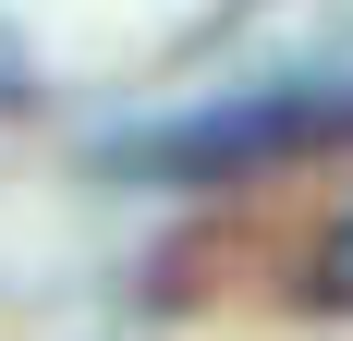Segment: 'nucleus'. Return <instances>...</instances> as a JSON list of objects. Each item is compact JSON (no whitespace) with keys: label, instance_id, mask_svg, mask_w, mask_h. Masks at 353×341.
I'll use <instances>...</instances> for the list:
<instances>
[{"label":"nucleus","instance_id":"f03ea898","mask_svg":"<svg viewBox=\"0 0 353 341\" xmlns=\"http://www.w3.org/2000/svg\"><path fill=\"white\" fill-rule=\"evenodd\" d=\"M317 305H341V317H353V207H341V232L317 244Z\"/></svg>","mask_w":353,"mask_h":341},{"label":"nucleus","instance_id":"f257e3e1","mask_svg":"<svg viewBox=\"0 0 353 341\" xmlns=\"http://www.w3.org/2000/svg\"><path fill=\"white\" fill-rule=\"evenodd\" d=\"M317 146H353V73L159 110V122H134V135H110L98 159L134 170V183H232V170H268V159H317Z\"/></svg>","mask_w":353,"mask_h":341},{"label":"nucleus","instance_id":"7ed1b4c3","mask_svg":"<svg viewBox=\"0 0 353 341\" xmlns=\"http://www.w3.org/2000/svg\"><path fill=\"white\" fill-rule=\"evenodd\" d=\"M12 86H25V49H12V37H0V98H12Z\"/></svg>","mask_w":353,"mask_h":341}]
</instances>
